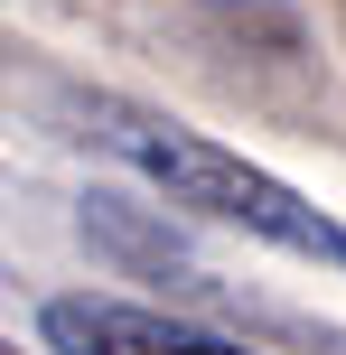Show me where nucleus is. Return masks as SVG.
I'll return each mask as SVG.
<instances>
[{
  "label": "nucleus",
  "mask_w": 346,
  "mask_h": 355,
  "mask_svg": "<svg viewBox=\"0 0 346 355\" xmlns=\"http://www.w3.org/2000/svg\"><path fill=\"white\" fill-rule=\"evenodd\" d=\"M85 131L122 168H141L168 206L206 215V225H234V234H253V243H272V252H300V262H318V271H346V225L318 215L291 178L253 168L243 150L206 141V131H187V122H159V112H131V103H94Z\"/></svg>",
  "instance_id": "1"
},
{
  "label": "nucleus",
  "mask_w": 346,
  "mask_h": 355,
  "mask_svg": "<svg viewBox=\"0 0 346 355\" xmlns=\"http://www.w3.org/2000/svg\"><path fill=\"white\" fill-rule=\"evenodd\" d=\"M37 337L56 355H253V346L216 337L197 318H168V309H141V300H94V290L47 300L37 309Z\"/></svg>",
  "instance_id": "2"
},
{
  "label": "nucleus",
  "mask_w": 346,
  "mask_h": 355,
  "mask_svg": "<svg viewBox=\"0 0 346 355\" xmlns=\"http://www.w3.org/2000/svg\"><path fill=\"white\" fill-rule=\"evenodd\" d=\"M0 355H19V346H10V337H0Z\"/></svg>",
  "instance_id": "3"
}]
</instances>
